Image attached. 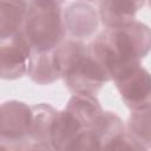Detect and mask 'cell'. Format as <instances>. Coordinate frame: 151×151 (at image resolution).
Segmentation results:
<instances>
[{
	"label": "cell",
	"instance_id": "4",
	"mask_svg": "<svg viewBox=\"0 0 151 151\" xmlns=\"http://www.w3.org/2000/svg\"><path fill=\"white\" fill-rule=\"evenodd\" d=\"M32 116V105L19 100L2 103L0 117L1 150H31Z\"/></svg>",
	"mask_w": 151,
	"mask_h": 151
},
{
	"label": "cell",
	"instance_id": "7",
	"mask_svg": "<svg viewBox=\"0 0 151 151\" xmlns=\"http://www.w3.org/2000/svg\"><path fill=\"white\" fill-rule=\"evenodd\" d=\"M97 150H142L126 132V124L112 111H103L91 127Z\"/></svg>",
	"mask_w": 151,
	"mask_h": 151
},
{
	"label": "cell",
	"instance_id": "5",
	"mask_svg": "<svg viewBox=\"0 0 151 151\" xmlns=\"http://www.w3.org/2000/svg\"><path fill=\"white\" fill-rule=\"evenodd\" d=\"M32 47L22 31L0 39V76L4 80H17L27 74Z\"/></svg>",
	"mask_w": 151,
	"mask_h": 151
},
{
	"label": "cell",
	"instance_id": "12",
	"mask_svg": "<svg viewBox=\"0 0 151 151\" xmlns=\"http://www.w3.org/2000/svg\"><path fill=\"white\" fill-rule=\"evenodd\" d=\"M29 0H0V39L22 31Z\"/></svg>",
	"mask_w": 151,
	"mask_h": 151
},
{
	"label": "cell",
	"instance_id": "14",
	"mask_svg": "<svg viewBox=\"0 0 151 151\" xmlns=\"http://www.w3.org/2000/svg\"><path fill=\"white\" fill-rule=\"evenodd\" d=\"M80 1H84V2H88V4H92V2H100L101 0H80Z\"/></svg>",
	"mask_w": 151,
	"mask_h": 151
},
{
	"label": "cell",
	"instance_id": "3",
	"mask_svg": "<svg viewBox=\"0 0 151 151\" xmlns=\"http://www.w3.org/2000/svg\"><path fill=\"white\" fill-rule=\"evenodd\" d=\"M64 9L52 0H29L22 33L33 51L44 52L57 48L66 38Z\"/></svg>",
	"mask_w": 151,
	"mask_h": 151
},
{
	"label": "cell",
	"instance_id": "6",
	"mask_svg": "<svg viewBox=\"0 0 151 151\" xmlns=\"http://www.w3.org/2000/svg\"><path fill=\"white\" fill-rule=\"evenodd\" d=\"M123 103L130 110L151 104V73L140 65L131 67L113 79Z\"/></svg>",
	"mask_w": 151,
	"mask_h": 151
},
{
	"label": "cell",
	"instance_id": "10",
	"mask_svg": "<svg viewBox=\"0 0 151 151\" xmlns=\"http://www.w3.org/2000/svg\"><path fill=\"white\" fill-rule=\"evenodd\" d=\"M27 77L38 85H50L61 79V67L55 48L44 52L32 50Z\"/></svg>",
	"mask_w": 151,
	"mask_h": 151
},
{
	"label": "cell",
	"instance_id": "11",
	"mask_svg": "<svg viewBox=\"0 0 151 151\" xmlns=\"http://www.w3.org/2000/svg\"><path fill=\"white\" fill-rule=\"evenodd\" d=\"M145 0H101L98 6L100 22L104 27L118 26L134 20Z\"/></svg>",
	"mask_w": 151,
	"mask_h": 151
},
{
	"label": "cell",
	"instance_id": "15",
	"mask_svg": "<svg viewBox=\"0 0 151 151\" xmlns=\"http://www.w3.org/2000/svg\"><path fill=\"white\" fill-rule=\"evenodd\" d=\"M52 1H57V2H59L60 5H63V4L65 2V0H52Z\"/></svg>",
	"mask_w": 151,
	"mask_h": 151
},
{
	"label": "cell",
	"instance_id": "16",
	"mask_svg": "<svg viewBox=\"0 0 151 151\" xmlns=\"http://www.w3.org/2000/svg\"><path fill=\"white\" fill-rule=\"evenodd\" d=\"M149 5H150V8H151V0H149Z\"/></svg>",
	"mask_w": 151,
	"mask_h": 151
},
{
	"label": "cell",
	"instance_id": "9",
	"mask_svg": "<svg viewBox=\"0 0 151 151\" xmlns=\"http://www.w3.org/2000/svg\"><path fill=\"white\" fill-rule=\"evenodd\" d=\"M31 150H52L51 138L58 110L46 103L32 105Z\"/></svg>",
	"mask_w": 151,
	"mask_h": 151
},
{
	"label": "cell",
	"instance_id": "1",
	"mask_svg": "<svg viewBox=\"0 0 151 151\" xmlns=\"http://www.w3.org/2000/svg\"><path fill=\"white\" fill-rule=\"evenodd\" d=\"M90 48L113 80L124 71L140 65L151 52V28L136 19L105 27L93 38Z\"/></svg>",
	"mask_w": 151,
	"mask_h": 151
},
{
	"label": "cell",
	"instance_id": "13",
	"mask_svg": "<svg viewBox=\"0 0 151 151\" xmlns=\"http://www.w3.org/2000/svg\"><path fill=\"white\" fill-rule=\"evenodd\" d=\"M127 136L142 149H151V104L131 110L126 122Z\"/></svg>",
	"mask_w": 151,
	"mask_h": 151
},
{
	"label": "cell",
	"instance_id": "8",
	"mask_svg": "<svg viewBox=\"0 0 151 151\" xmlns=\"http://www.w3.org/2000/svg\"><path fill=\"white\" fill-rule=\"evenodd\" d=\"M63 15L66 37L80 41L92 38L100 22L98 11L91 4L80 0L70 4Z\"/></svg>",
	"mask_w": 151,
	"mask_h": 151
},
{
	"label": "cell",
	"instance_id": "2",
	"mask_svg": "<svg viewBox=\"0 0 151 151\" xmlns=\"http://www.w3.org/2000/svg\"><path fill=\"white\" fill-rule=\"evenodd\" d=\"M61 67V79L72 94L96 96L110 77L93 57L90 45L65 38L55 48Z\"/></svg>",
	"mask_w": 151,
	"mask_h": 151
}]
</instances>
